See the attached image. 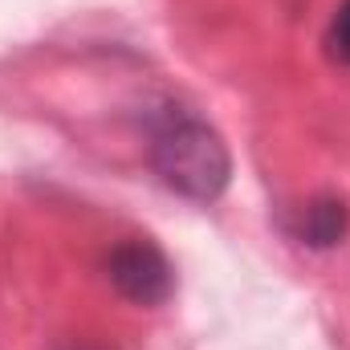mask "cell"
I'll use <instances>...</instances> for the list:
<instances>
[{"mask_svg":"<svg viewBox=\"0 0 350 350\" xmlns=\"http://www.w3.org/2000/svg\"><path fill=\"white\" fill-rule=\"evenodd\" d=\"M106 273H110V285L143 310L163 306L175 289V269L167 253L147 237H131V241L114 245L106 257Z\"/></svg>","mask_w":350,"mask_h":350,"instance_id":"cell-2","label":"cell"},{"mask_svg":"<svg viewBox=\"0 0 350 350\" xmlns=\"http://www.w3.org/2000/svg\"><path fill=\"white\" fill-rule=\"evenodd\" d=\"M147 155H151L155 175L175 196L196 200V204L220 200L232 179V155H228L220 131L183 106H163L151 118Z\"/></svg>","mask_w":350,"mask_h":350,"instance_id":"cell-1","label":"cell"},{"mask_svg":"<svg viewBox=\"0 0 350 350\" xmlns=\"http://www.w3.org/2000/svg\"><path fill=\"white\" fill-rule=\"evenodd\" d=\"M347 232H350V208H347L342 196H314V200L301 208L297 237H301L310 249H334Z\"/></svg>","mask_w":350,"mask_h":350,"instance_id":"cell-3","label":"cell"},{"mask_svg":"<svg viewBox=\"0 0 350 350\" xmlns=\"http://www.w3.org/2000/svg\"><path fill=\"white\" fill-rule=\"evenodd\" d=\"M326 45H330V53L350 66V0H342L338 8H334V21H330V33H326Z\"/></svg>","mask_w":350,"mask_h":350,"instance_id":"cell-4","label":"cell"}]
</instances>
